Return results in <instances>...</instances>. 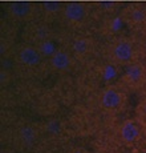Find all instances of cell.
Instances as JSON below:
<instances>
[{
  "mask_svg": "<svg viewBox=\"0 0 146 153\" xmlns=\"http://www.w3.org/2000/svg\"><path fill=\"white\" fill-rule=\"evenodd\" d=\"M19 139L23 144H25V145L32 144L35 141V139H36V131H35V128H32V126H29V125L21 126V128L19 129Z\"/></svg>",
  "mask_w": 146,
  "mask_h": 153,
  "instance_id": "obj_11",
  "label": "cell"
},
{
  "mask_svg": "<svg viewBox=\"0 0 146 153\" xmlns=\"http://www.w3.org/2000/svg\"><path fill=\"white\" fill-rule=\"evenodd\" d=\"M146 79V67L139 61H133V63L125 65L124 69V80L129 85H139L145 81Z\"/></svg>",
  "mask_w": 146,
  "mask_h": 153,
  "instance_id": "obj_5",
  "label": "cell"
},
{
  "mask_svg": "<svg viewBox=\"0 0 146 153\" xmlns=\"http://www.w3.org/2000/svg\"><path fill=\"white\" fill-rule=\"evenodd\" d=\"M125 20L134 28H142L146 25V8L142 5H130L125 10Z\"/></svg>",
  "mask_w": 146,
  "mask_h": 153,
  "instance_id": "obj_8",
  "label": "cell"
},
{
  "mask_svg": "<svg viewBox=\"0 0 146 153\" xmlns=\"http://www.w3.org/2000/svg\"><path fill=\"white\" fill-rule=\"evenodd\" d=\"M73 53L66 49H57L49 57V65L56 72H66L73 64Z\"/></svg>",
  "mask_w": 146,
  "mask_h": 153,
  "instance_id": "obj_7",
  "label": "cell"
},
{
  "mask_svg": "<svg viewBox=\"0 0 146 153\" xmlns=\"http://www.w3.org/2000/svg\"><path fill=\"white\" fill-rule=\"evenodd\" d=\"M69 153H89V152H88L85 148H80V146H78V148H73Z\"/></svg>",
  "mask_w": 146,
  "mask_h": 153,
  "instance_id": "obj_15",
  "label": "cell"
},
{
  "mask_svg": "<svg viewBox=\"0 0 146 153\" xmlns=\"http://www.w3.org/2000/svg\"><path fill=\"white\" fill-rule=\"evenodd\" d=\"M63 7H64V4H61V3H58V1H44L41 5L44 13L51 15V16H55V15H57V13L61 15Z\"/></svg>",
  "mask_w": 146,
  "mask_h": 153,
  "instance_id": "obj_13",
  "label": "cell"
},
{
  "mask_svg": "<svg viewBox=\"0 0 146 153\" xmlns=\"http://www.w3.org/2000/svg\"><path fill=\"white\" fill-rule=\"evenodd\" d=\"M72 53L76 56H86L93 49V40L88 36H77L71 44Z\"/></svg>",
  "mask_w": 146,
  "mask_h": 153,
  "instance_id": "obj_10",
  "label": "cell"
},
{
  "mask_svg": "<svg viewBox=\"0 0 146 153\" xmlns=\"http://www.w3.org/2000/svg\"><path fill=\"white\" fill-rule=\"evenodd\" d=\"M7 12L16 20H27L33 15V5L28 1H13L8 4Z\"/></svg>",
  "mask_w": 146,
  "mask_h": 153,
  "instance_id": "obj_9",
  "label": "cell"
},
{
  "mask_svg": "<svg viewBox=\"0 0 146 153\" xmlns=\"http://www.w3.org/2000/svg\"><path fill=\"white\" fill-rule=\"evenodd\" d=\"M118 134H119V139H121L122 143L126 144V145H131V144L138 141L139 134H141V129H139L138 124H137L134 120L126 119L119 125Z\"/></svg>",
  "mask_w": 146,
  "mask_h": 153,
  "instance_id": "obj_6",
  "label": "cell"
},
{
  "mask_svg": "<svg viewBox=\"0 0 146 153\" xmlns=\"http://www.w3.org/2000/svg\"><path fill=\"white\" fill-rule=\"evenodd\" d=\"M138 109H139V112H141L144 116H146V97L142 100L141 102H139V107H138Z\"/></svg>",
  "mask_w": 146,
  "mask_h": 153,
  "instance_id": "obj_14",
  "label": "cell"
},
{
  "mask_svg": "<svg viewBox=\"0 0 146 153\" xmlns=\"http://www.w3.org/2000/svg\"><path fill=\"white\" fill-rule=\"evenodd\" d=\"M43 53L40 52L39 47L36 44L25 43L19 47L16 52V59L21 65L28 67V68H33L37 67L43 60Z\"/></svg>",
  "mask_w": 146,
  "mask_h": 153,
  "instance_id": "obj_2",
  "label": "cell"
},
{
  "mask_svg": "<svg viewBox=\"0 0 146 153\" xmlns=\"http://www.w3.org/2000/svg\"><path fill=\"white\" fill-rule=\"evenodd\" d=\"M36 45L39 47V49H40V52L43 53V56H48V57H51V56L57 51L56 44H55V42L52 39H49V37H46V39L39 42Z\"/></svg>",
  "mask_w": 146,
  "mask_h": 153,
  "instance_id": "obj_12",
  "label": "cell"
},
{
  "mask_svg": "<svg viewBox=\"0 0 146 153\" xmlns=\"http://www.w3.org/2000/svg\"><path fill=\"white\" fill-rule=\"evenodd\" d=\"M1 153H11V152H10V151H7V149H3Z\"/></svg>",
  "mask_w": 146,
  "mask_h": 153,
  "instance_id": "obj_16",
  "label": "cell"
},
{
  "mask_svg": "<svg viewBox=\"0 0 146 153\" xmlns=\"http://www.w3.org/2000/svg\"><path fill=\"white\" fill-rule=\"evenodd\" d=\"M122 100H124V95L116 85H108L101 91L100 102L102 108L106 111H114L119 108V105L122 104Z\"/></svg>",
  "mask_w": 146,
  "mask_h": 153,
  "instance_id": "obj_4",
  "label": "cell"
},
{
  "mask_svg": "<svg viewBox=\"0 0 146 153\" xmlns=\"http://www.w3.org/2000/svg\"><path fill=\"white\" fill-rule=\"evenodd\" d=\"M61 16H63L64 20H66L68 23L77 24V23H81L85 20V17L88 16V8L84 3L68 1L64 4Z\"/></svg>",
  "mask_w": 146,
  "mask_h": 153,
  "instance_id": "obj_3",
  "label": "cell"
},
{
  "mask_svg": "<svg viewBox=\"0 0 146 153\" xmlns=\"http://www.w3.org/2000/svg\"><path fill=\"white\" fill-rule=\"evenodd\" d=\"M110 56L114 63L124 67L133 61H137L136 43L130 37H118L110 44Z\"/></svg>",
  "mask_w": 146,
  "mask_h": 153,
  "instance_id": "obj_1",
  "label": "cell"
}]
</instances>
